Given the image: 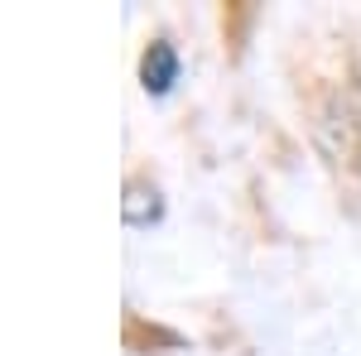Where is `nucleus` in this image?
<instances>
[{
	"mask_svg": "<svg viewBox=\"0 0 361 356\" xmlns=\"http://www.w3.org/2000/svg\"><path fill=\"white\" fill-rule=\"evenodd\" d=\"M140 82H145V92H154V97H164L169 87L178 82V54L169 49L164 39H154L145 49V58H140Z\"/></svg>",
	"mask_w": 361,
	"mask_h": 356,
	"instance_id": "1",
	"label": "nucleus"
},
{
	"mask_svg": "<svg viewBox=\"0 0 361 356\" xmlns=\"http://www.w3.org/2000/svg\"><path fill=\"white\" fill-rule=\"evenodd\" d=\"M121 212H126L130 226H149V221L164 217V197H159L154 183H130V188H126V202H121Z\"/></svg>",
	"mask_w": 361,
	"mask_h": 356,
	"instance_id": "2",
	"label": "nucleus"
}]
</instances>
